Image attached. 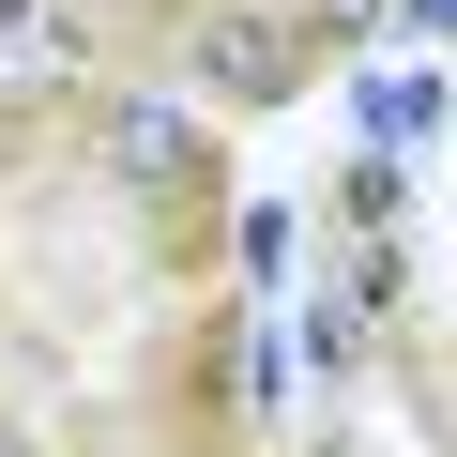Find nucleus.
I'll return each instance as SVG.
<instances>
[{
  "label": "nucleus",
  "mask_w": 457,
  "mask_h": 457,
  "mask_svg": "<svg viewBox=\"0 0 457 457\" xmlns=\"http://www.w3.org/2000/svg\"><path fill=\"white\" fill-rule=\"evenodd\" d=\"M198 77L245 92V107H275V92L305 77V16H213V31H198Z\"/></svg>",
  "instance_id": "obj_1"
},
{
  "label": "nucleus",
  "mask_w": 457,
  "mask_h": 457,
  "mask_svg": "<svg viewBox=\"0 0 457 457\" xmlns=\"http://www.w3.org/2000/svg\"><path fill=\"white\" fill-rule=\"evenodd\" d=\"M107 168L137 198H168V183H198V122L183 107H107Z\"/></svg>",
  "instance_id": "obj_2"
},
{
  "label": "nucleus",
  "mask_w": 457,
  "mask_h": 457,
  "mask_svg": "<svg viewBox=\"0 0 457 457\" xmlns=\"http://www.w3.org/2000/svg\"><path fill=\"white\" fill-rule=\"evenodd\" d=\"M77 62V0H0V77H46Z\"/></svg>",
  "instance_id": "obj_3"
},
{
  "label": "nucleus",
  "mask_w": 457,
  "mask_h": 457,
  "mask_svg": "<svg viewBox=\"0 0 457 457\" xmlns=\"http://www.w3.org/2000/svg\"><path fill=\"white\" fill-rule=\"evenodd\" d=\"M442 122V77H366V137L396 153V137H427Z\"/></svg>",
  "instance_id": "obj_4"
},
{
  "label": "nucleus",
  "mask_w": 457,
  "mask_h": 457,
  "mask_svg": "<svg viewBox=\"0 0 457 457\" xmlns=\"http://www.w3.org/2000/svg\"><path fill=\"white\" fill-rule=\"evenodd\" d=\"M305 16H320V31H381L396 0H305Z\"/></svg>",
  "instance_id": "obj_5"
},
{
  "label": "nucleus",
  "mask_w": 457,
  "mask_h": 457,
  "mask_svg": "<svg viewBox=\"0 0 457 457\" xmlns=\"http://www.w3.org/2000/svg\"><path fill=\"white\" fill-rule=\"evenodd\" d=\"M381 31H457V0H396V16H381Z\"/></svg>",
  "instance_id": "obj_6"
},
{
  "label": "nucleus",
  "mask_w": 457,
  "mask_h": 457,
  "mask_svg": "<svg viewBox=\"0 0 457 457\" xmlns=\"http://www.w3.org/2000/svg\"><path fill=\"white\" fill-rule=\"evenodd\" d=\"M0 457H31V442H16V427H0Z\"/></svg>",
  "instance_id": "obj_7"
}]
</instances>
